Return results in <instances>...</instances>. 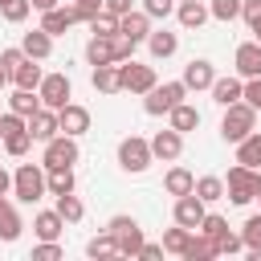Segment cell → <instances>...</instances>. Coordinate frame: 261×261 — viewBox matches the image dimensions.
Segmentation results:
<instances>
[{"label": "cell", "mask_w": 261, "mask_h": 261, "mask_svg": "<svg viewBox=\"0 0 261 261\" xmlns=\"http://www.w3.org/2000/svg\"><path fill=\"white\" fill-rule=\"evenodd\" d=\"M8 188H12V175H8L4 167H0V192H8Z\"/></svg>", "instance_id": "cell-54"}, {"label": "cell", "mask_w": 261, "mask_h": 261, "mask_svg": "<svg viewBox=\"0 0 261 261\" xmlns=\"http://www.w3.org/2000/svg\"><path fill=\"white\" fill-rule=\"evenodd\" d=\"M241 16L249 20V29L261 20V0H241Z\"/></svg>", "instance_id": "cell-49"}, {"label": "cell", "mask_w": 261, "mask_h": 261, "mask_svg": "<svg viewBox=\"0 0 261 261\" xmlns=\"http://www.w3.org/2000/svg\"><path fill=\"white\" fill-rule=\"evenodd\" d=\"M147 45H151V57H159V61H163V57H171V53L179 49V37H175V33H167V29H159V33H151V37H147Z\"/></svg>", "instance_id": "cell-28"}, {"label": "cell", "mask_w": 261, "mask_h": 261, "mask_svg": "<svg viewBox=\"0 0 261 261\" xmlns=\"http://www.w3.org/2000/svg\"><path fill=\"white\" fill-rule=\"evenodd\" d=\"M171 126H175L179 135L196 130V126H200V110H196V106H188V102H179V106L171 110Z\"/></svg>", "instance_id": "cell-30"}, {"label": "cell", "mask_w": 261, "mask_h": 261, "mask_svg": "<svg viewBox=\"0 0 261 261\" xmlns=\"http://www.w3.org/2000/svg\"><path fill=\"white\" fill-rule=\"evenodd\" d=\"M228 224H224V216H216V212H204V220H200V228L196 232H204V237H220Z\"/></svg>", "instance_id": "cell-44"}, {"label": "cell", "mask_w": 261, "mask_h": 261, "mask_svg": "<svg viewBox=\"0 0 261 261\" xmlns=\"http://www.w3.org/2000/svg\"><path fill=\"white\" fill-rule=\"evenodd\" d=\"M184 98H188V86H184V82H163V86H151V90H147L143 110H147V114H171Z\"/></svg>", "instance_id": "cell-3"}, {"label": "cell", "mask_w": 261, "mask_h": 261, "mask_svg": "<svg viewBox=\"0 0 261 261\" xmlns=\"http://www.w3.org/2000/svg\"><path fill=\"white\" fill-rule=\"evenodd\" d=\"M73 163H77V139H73V135H57V139L45 143V159H41L45 171H53V167H73Z\"/></svg>", "instance_id": "cell-6"}, {"label": "cell", "mask_w": 261, "mask_h": 261, "mask_svg": "<svg viewBox=\"0 0 261 261\" xmlns=\"http://www.w3.org/2000/svg\"><path fill=\"white\" fill-rule=\"evenodd\" d=\"M45 179H49V192L53 196L73 192V167H53V171H45Z\"/></svg>", "instance_id": "cell-32"}, {"label": "cell", "mask_w": 261, "mask_h": 261, "mask_svg": "<svg viewBox=\"0 0 261 261\" xmlns=\"http://www.w3.org/2000/svg\"><path fill=\"white\" fill-rule=\"evenodd\" d=\"M200 220H204V200L196 196V192H188V196H175V224H184V228H200Z\"/></svg>", "instance_id": "cell-11"}, {"label": "cell", "mask_w": 261, "mask_h": 261, "mask_svg": "<svg viewBox=\"0 0 261 261\" xmlns=\"http://www.w3.org/2000/svg\"><path fill=\"white\" fill-rule=\"evenodd\" d=\"M253 33H257V41H261V20H257V24H253Z\"/></svg>", "instance_id": "cell-57"}, {"label": "cell", "mask_w": 261, "mask_h": 261, "mask_svg": "<svg viewBox=\"0 0 261 261\" xmlns=\"http://www.w3.org/2000/svg\"><path fill=\"white\" fill-rule=\"evenodd\" d=\"M192 228H184V224H175V228H167L163 232V253H175V257H184L188 253V245H192Z\"/></svg>", "instance_id": "cell-26"}, {"label": "cell", "mask_w": 261, "mask_h": 261, "mask_svg": "<svg viewBox=\"0 0 261 261\" xmlns=\"http://www.w3.org/2000/svg\"><path fill=\"white\" fill-rule=\"evenodd\" d=\"M8 102H12V110H16V114H24V118H29V114H37V110L45 106L37 90H20V86H16V94H12Z\"/></svg>", "instance_id": "cell-29"}, {"label": "cell", "mask_w": 261, "mask_h": 261, "mask_svg": "<svg viewBox=\"0 0 261 261\" xmlns=\"http://www.w3.org/2000/svg\"><path fill=\"white\" fill-rule=\"evenodd\" d=\"M179 151H184V135H179L175 126H167V130H159V135L151 139V155H155V159H163V163L179 159Z\"/></svg>", "instance_id": "cell-12"}, {"label": "cell", "mask_w": 261, "mask_h": 261, "mask_svg": "<svg viewBox=\"0 0 261 261\" xmlns=\"http://www.w3.org/2000/svg\"><path fill=\"white\" fill-rule=\"evenodd\" d=\"M29 147H33V135H29V126H24V130H12V135H4V151H8L12 159L29 155Z\"/></svg>", "instance_id": "cell-35"}, {"label": "cell", "mask_w": 261, "mask_h": 261, "mask_svg": "<svg viewBox=\"0 0 261 261\" xmlns=\"http://www.w3.org/2000/svg\"><path fill=\"white\" fill-rule=\"evenodd\" d=\"M237 73L241 77H261V41H245L237 49Z\"/></svg>", "instance_id": "cell-16"}, {"label": "cell", "mask_w": 261, "mask_h": 261, "mask_svg": "<svg viewBox=\"0 0 261 261\" xmlns=\"http://www.w3.org/2000/svg\"><path fill=\"white\" fill-rule=\"evenodd\" d=\"M20 228H24L20 212H16V208H12L8 200H4V208H0V241H8V245H12V241L20 237Z\"/></svg>", "instance_id": "cell-27"}, {"label": "cell", "mask_w": 261, "mask_h": 261, "mask_svg": "<svg viewBox=\"0 0 261 261\" xmlns=\"http://www.w3.org/2000/svg\"><path fill=\"white\" fill-rule=\"evenodd\" d=\"M61 253H65V249H61L57 241H41V245L33 249V261H57Z\"/></svg>", "instance_id": "cell-45"}, {"label": "cell", "mask_w": 261, "mask_h": 261, "mask_svg": "<svg viewBox=\"0 0 261 261\" xmlns=\"http://www.w3.org/2000/svg\"><path fill=\"white\" fill-rule=\"evenodd\" d=\"M86 253H90L94 261H102V257H114V253H118V237H114V232H102V237H94V241L86 245Z\"/></svg>", "instance_id": "cell-33"}, {"label": "cell", "mask_w": 261, "mask_h": 261, "mask_svg": "<svg viewBox=\"0 0 261 261\" xmlns=\"http://www.w3.org/2000/svg\"><path fill=\"white\" fill-rule=\"evenodd\" d=\"M114 49H118V33H114V37H98V33H94V41L86 45V61H90V65H118V61H114Z\"/></svg>", "instance_id": "cell-15"}, {"label": "cell", "mask_w": 261, "mask_h": 261, "mask_svg": "<svg viewBox=\"0 0 261 261\" xmlns=\"http://www.w3.org/2000/svg\"><path fill=\"white\" fill-rule=\"evenodd\" d=\"M12 192H16V200H20V204H37V200L49 192L45 167H37V163H20V167H16V175H12Z\"/></svg>", "instance_id": "cell-2"}, {"label": "cell", "mask_w": 261, "mask_h": 261, "mask_svg": "<svg viewBox=\"0 0 261 261\" xmlns=\"http://www.w3.org/2000/svg\"><path fill=\"white\" fill-rule=\"evenodd\" d=\"M118 37H126V41H135V45L147 41V37H151V16L130 8L126 16H118Z\"/></svg>", "instance_id": "cell-13"}, {"label": "cell", "mask_w": 261, "mask_h": 261, "mask_svg": "<svg viewBox=\"0 0 261 261\" xmlns=\"http://www.w3.org/2000/svg\"><path fill=\"white\" fill-rule=\"evenodd\" d=\"M94 90H102V94H118L122 90V77H118V65H94Z\"/></svg>", "instance_id": "cell-25"}, {"label": "cell", "mask_w": 261, "mask_h": 261, "mask_svg": "<svg viewBox=\"0 0 261 261\" xmlns=\"http://www.w3.org/2000/svg\"><path fill=\"white\" fill-rule=\"evenodd\" d=\"M41 77H45V73H41V65H37V57H24V61L12 69V82H16L20 90H37Z\"/></svg>", "instance_id": "cell-21"}, {"label": "cell", "mask_w": 261, "mask_h": 261, "mask_svg": "<svg viewBox=\"0 0 261 261\" xmlns=\"http://www.w3.org/2000/svg\"><path fill=\"white\" fill-rule=\"evenodd\" d=\"M139 257H143V261H159V257H163V245H147V241H143Z\"/></svg>", "instance_id": "cell-52"}, {"label": "cell", "mask_w": 261, "mask_h": 261, "mask_svg": "<svg viewBox=\"0 0 261 261\" xmlns=\"http://www.w3.org/2000/svg\"><path fill=\"white\" fill-rule=\"evenodd\" d=\"M257 130V110L241 98V102H232V106H224V118H220V135L228 139V143H241L245 135H253Z\"/></svg>", "instance_id": "cell-1"}, {"label": "cell", "mask_w": 261, "mask_h": 261, "mask_svg": "<svg viewBox=\"0 0 261 261\" xmlns=\"http://www.w3.org/2000/svg\"><path fill=\"white\" fill-rule=\"evenodd\" d=\"M139 249H143V228L135 224L130 232L118 237V253H122V257H139Z\"/></svg>", "instance_id": "cell-37"}, {"label": "cell", "mask_w": 261, "mask_h": 261, "mask_svg": "<svg viewBox=\"0 0 261 261\" xmlns=\"http://www.w3.org/2000/svg\"><path fill=\"white\" fill-rule=\"evenodd\" d=\"M196 196H200L204 204L224 200V179H220V175H200V179H196Z\"/></svg>", "instance_id": "cell-31"}, {"label": "cell", "mask_w": 261, "mask_h": 261, "mask_svg": "<svg viewBox=\"0 0 261 261\" xmlns=\"http://www.w3.org/2000/svg\"><path fill=\"white\" fill-rule=\"evenodd\" d=\"M245 102L253 110H261V77H245Z\"/></svg>", "instance_id": "cell-46"}, {"label": "cell", "mask_w": 261, "mask_h": 261, "mask_svg": "<svg viewBox=\"0 0 261 261\" xmlns=\"http://www.w3.org/2000/svg\"><path fill=\"white\" fill-rule=\"evenodd\" d=\"M0 208H4V192H0Z\"/></svg>", "instance_id": "cell-59"}, {"label": "cell", "mask_w": 261, "mask_h": 261, "mask_svg": "<svg viewBox=\"0 0 261 261\" xmlns=\"http://www.w3.org/2000/svg\"><path fill=\"white\" fill-rule=\"evenodd\" d=\"M216 241V257H224V253H237V249H245V237H237V232H220V237H212Z\"/></svg>", "instance_id": "cell-40"}, {"label": "cell", "mask_w": 261, "mask_h": 261, "mask_svg": "<svg viewBox=\"0 0 261 261\" xmlns=\"http://www.w3.org/2000/svg\"><path fill=\"white\" fill-rule=\"evenodd\" d=\"M163 188H167L171 196H188V192H196V175H192L188 167H171V171L163 175Z\"/></svg>", "instance_id": "cell-23"}, {"label": "cell", "mask_w": 261, "mask_h": 261, "mask_svg": "<svg viewBox=\"0 0 261 261\" xmlns=\"http://www.w3.org/2000/svg\"><path fill=\"white\" fill-rule=\"evenodd\" d=\"M208 257H216V241L212 237H192V245H188V253H184V261H208Z\"/></svg>", "instance_id": "cell-34"}, {"label": "cell", "mask_w": 261, "mask_h": 261, "mask_svg": "<svg viewBox=\"0 0 261 261\" xmlns=\"http://www.w3.org/2000/svg\"><path fill=\"white\" fill-rule=\"evenodd\" d=\"M57 212L65 216V224H77V220L86 216V208H82V200H77L73 192H65V196H57Z\"/></svg>", "instance_id": "cell-36"}, {"label": "cell", "mask_w": 261, "mask_h": 261, "mask_svg": "<svg viewBox=\"0 0 261 261\" xmlns=\"http://www.w3.org/2000/svg\"><path fill=\"white\" fill-rule=\"evenodd\" d=\"M61 228H65V216L53 208V212H37L33 216V232L41 237V241H57L61 237Z\"/></svg>", "instance_id": "cell-18"}, {"label": "cell", "mask_w": 261, "mask_h": 261, "mask_svg": "<svg viewBox=\"0 0 261 261\" xmlns=\"http://www.w3.org/2000/svg\"><path fill=\"white\" fill-rule=\"evenodd\" d=\"M241 237H245V249H261V212L245 220V228H241Z\"/></svg>", "instance_id": "cell-42"}, {"label": "cell", "mask_w": 261, "mask_h": 261, "mask_svg": "<svg viewBox=\"0 0 261 261\" xmlns=\"http://www.w3.org/2000/svg\"><path fill=\"white\" fill-rule=\"evenodd\" d=\"M37 94H41V102H45L49 110H61V106L69 102V77H65V73H45L41 86H37Z\"/></svg>", "instance_id": "cell-7"}, {"label": "cell", "mask_w": 261, "mask_h": 261, "mask_svg": "<svg viewBox=\"0 0 261 261\" xmlns=\"http://www.w3.org/2000/svg\"><path fill=\"white\" fill-rule=\"evenodd\" d=\"M118 77H122V90H130V94H147L151 86H159L155 82V69L151 65H139V61L118 65Z\"/></svg>", "instance_id": "cell-8"}, {"label": "cell", "mask_w": 261, "mask_h": 261, "mask_svg": "<svg viewBox=\"0 0 261 261\" xmlns=\"http://www.w3.org/2000/svg\"><path fill=\"white\" fill-rule=\"evenodd\" d=\"M175 16H179V24H184V29H200V24H204V20L212 16V12H208V8L200 4V0H179Z\"/></svg>", "instance_id": "cell-20"}, {"label": "cell", "mask_w": 261, "mask_h": 261, "mask_svg": "<svg viewBox=\"0 0 261 261\" xmlns=\"http://www.w3.org/2000/svg\"><path fill=\"white\" fill-rule=\"evenodd\" d=\"M151 143L147 139H139V135H126L122 143H118V167L122 171H130V175H139V171H147L151 167Z\"/></svg>", "instance_id": "cell-4"}, {"label": "cell", "mask_w": 261, "mask_h": 261, "mask_svg": "<svg viewBox=\"0 0 261 261\" xmlns=\"http://www.w3.org/2000/svg\"><path fill=\"white\" fill-rule=\"evenodd\" d=\"M130 4H135V0H102V8H106V12H114V16H126V12H130Z\"/></svg>", "instance_id": "cell-51"}, {"label": "cell", "mask_w": 261, "mask_h": 261, "mask_svg": "<svg viewBox=\"0 0 261 261\" xmlns=\"http://www.w3.org/2000/svg\"><path fill=\"white\" fill-rule=\"evenodd\" d=\"M143 12H147L151 20H163V16L175 12V0H143Z\"/></svg>", "instance_id": "cell-43"}, {"label": "cell", "mask_w": 261, "mask_h": 261, "mask_svg": "<svg viewBox=\"0 0 261 261\" xmlns=\"http://www.w3.org/2000/svg\"><path fill=\"white\" fill-rule=\"evenodd\" d=\"M212 82H216L212 61L196 57V61H188V65H184V86H188V90H212Z\"/></svg>", "instance_id": "cell-14"}, {"label": "cell", "mask_w": 261, "mask_h": 261, "mask_svg": "<svg viewBox=\"0 0 261 261\" xmlns=\"http://www.w3.org/2000/svg\"><path fill=\"white\" fill-rule=\"evenodd\" d=\"M73 8H77V20H94L102 12V0H77Z\"/></svg>", "instance_id": "cell-48"}, {"label": "cell", "mask_w": 261, "mask_h": 261, "mask_svg": "<svg viewBox=\"0 0 261 261\" xmlns=\"http://www.w3.org/2000/svg\"><path fill=\"white\" fill-rule=\"evenodd\" d=\"M249 261H261V249H249Z\"/></svg>", "instance_id": "cell-55"}, {"label": "cell", "mask_w": 261, "mask_h": 261, "mask_svg": "<svg viewBox=\"0 0 261 261\" xmlns=\"http://www.w3.org/2000/svg\"><path fill=\"white\" fill-rule=\"evenodd\" d=\"M135 228V216H114L110 224H106V232H114V237H122V232H130Z\"/></svg>", "instance_id": "cell-50"}, {"label": "cell", "mask_w": 261, "mask_h": 261, "mask_svg": "<svg viewBox=\"0 0 261 261\" xmlns=\"http://www.w3.org/2000/svg\"><path fill=\"white\" fill-rule=\"evenodd\" d=\"M212 98H216L220 106H232V102L245 98V86H241L237 77H216V82H212Z\"/></svg>", "instance_id": "cell-22"}, {"label": "cell", "mask_w": 261, "mask_h": 261, "mask_svg": "<svg viewBox=\"0 0 261 261\" xmlns=\"http://www.w3.org/2000/svg\"><path fill=\"white\" fill-rule=\"evenodd\" d=\"M20 49H24L29 57H37V61H45V57L53 53V37H49L45 29H33V33H24V41H20Z\"/></svg>", "instance_id": "cell-19"}, {"label": "cell", "mask_w": 261, "mask_h": 261, "mask_svg": "<svg viewBox=\"0 0 261 261\" xmlns=\"http://www.w3.org/2000/svg\"><path fill=\"white\" fill-rule=\"evenodd\" d=\"M208 12H212L216 20H237V16H241V0H212Z\"/></svg>", "instance_id": "cell-39"}, {"label": "cell", "mask_w": 261, "mask_h": 261, "mask_svg": "<svg viewBox=\"0 0 261 261\" xmlns=\"http://www.w3.org/2000/svg\"><path fill=\"white\" fill-rule=\"evenodd\" d=\"M257 167H245V163H237L232 171H228V179H224V196L232 200V204H249V200H257Z\"/></svg>", "instance_id": "cell-5"}, {"label": "cell", "mask_w": 261, "mask_h": 261, "mask_svg": "<svg viewBox=\"0 0 261 261\" xmlns=\"http://www.w3.org/2000/svg\"><path fill=\"white\" fill-rule=\"evenodd\" d=\"M37 12H49V8H57V0H29Z\"/></svg>", "instance_id": "cell-53"}, {"label": "cell", "mask_w": 261, "mask_h": 261, "mask_svg": "<svg viewBox=\"0 0 261 261\" xmlns=\"http://www.w3.org/2000/svg\"><path fill=\"white\" fill-rule=\"evenodd\" d=\"M24 57H29V53H24V49H4V53H0V65H4V69H8V77H12V69H16V65H20V61H24Z\"/></svg>", "instance_id": "cell-47"}, {"label": "cell", "mask_w": 261, "mask_h": 261, "mask_svg": "<svg viewBox=\"0 0 261 261\" xmlns=\"http://www.w3.org/2000/svg\"><path fill=\"white\" fill-rule=\"evenodd\" d=\"M90 29H94V33H98V37H114V33H118V16H114V12H106V8H102V12H98V16H94V20H90Z\"/></svg>", "instance_id": "cell-38"}, {"label": "cell", "mask_w": 261, "mask_h": 261, "mask_svg": "<svg viewBox=\"0 0 261 261\" xmlns=\"http://www.w3.org/2000/svg\"><path fill=\"white\" fill-rule=\"evenodd\" d=\"M237 163L261 167V130H253V135H245V139L237 143Z\"/></svg>", "instance_id": "cell-24"}, {"label": "cell", "mask_w": 261, "mask_h": 261, "mask_svg": "<svg viewBox=\"0 0 261 261\" xmlns=\"http://www.w3.org/2000/svg\"><path fill=\"white\" fill-rule=\"evenodd\" d=\"M4 82H8V69H4V65H0V90H4Z\"/></svg>", "instance_id": "cell-56"}, {"label": "cell", "mask_w": 261, "mask_h": 261, "mask_svg": "<svg viewBox=\"0 0 261 261\" xmlns=\"http://www.w3.org/2000/svg\"><path fill=\"white\" fill-rule=\"evenodd\" d=\"M57 122H61V135H86L90 130V110L86 106H77V102H65L61 110H57Z\"/></svg>", "instance_id": "cell-9"}, {"label": "cell", "mask_w": 261, "mask_h": 261, "mask_svg": "<svg viewBox=\"0 0 261 261\" xmlns=\"http://www.w3.org/2000/svg\"><path fill=\"white\" fill-rule=\"evenodd\" d=\"M29 8H33L29 0H4V4H0V12H4V20H12V24H20V20L29 16Z\"/></svg>", "instance_id": "cell-41"}, {"label": "cell", "mask_w": 261, "mask_h": 261, "mask_svg": "<svg viewBox=\"0 0 261 261\" xmlns=\"http://www.w3.org/2000/svg\"><path fill=\"white\" fill-rule=\"evenodd\" d=\"M29 135H33L37 143H49V139H57V135H61V122H57V110H49V106H41L37 114H29Z\"/></svg>", "instance_id": "cell-10"}, {"label": "cell", "mask_w": 261, "mask_h": 261, "mask_svg": "<svg viewBox=\"0 0 261 261\" xmlns=\"http://www.w3.org/2000/svg\"><path fill=\"white\" fill-rule=\"evenodd\" d=\"M69 24H77V8L69 4V8H49L45 16H41V29L49 33V37H57V33H65Z\"/></svg>", "instance_id": "cell-17"}, {"label": "cell", "mask_w": 261, "mask_h": 261, "mask_svg": "<svg viewBox=\"0 0 261 261\" xmlns=\"http://www.w3.org/2000/svg\"><path fill=\"white\" fill-rule=\"evenodd\" d=\"M257 200H261V179H257Z\"/></svg>", "instance_id": "cell-58"}]
</instances>
